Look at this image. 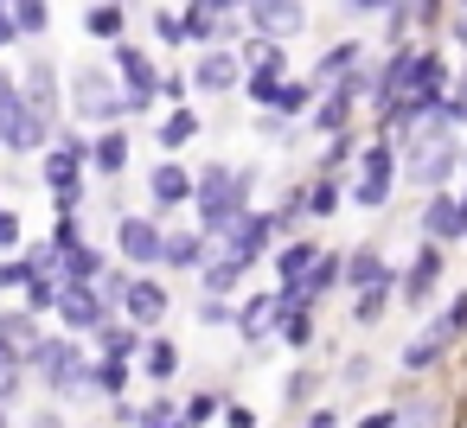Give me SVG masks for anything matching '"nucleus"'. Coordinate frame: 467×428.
Returning <instances> with one entry per match:
<instances>
[{"instance_id":"obj_1","label":"nucleus","mask_w":467,"mask_h":428,"mask_svg":"<svg viewBox=\"0 0 467 428\" xmlns=\"http://www.w3.org/2000/svg\"><path fill=\"white\" fill-rule=\"evenodd\" d=\"M461 167V154H454V122H416L410 135H403V179H416V186H448V173Z\"/></svg>"},{"instance_id":"obj_2","label":"nucleus","mask_w":467,"mask_h":428,"mask_svg":"<svg viewBox=\"0 0 467 428\" xmlns=\"http://www.w3.org/2000/svg\"><path fill=\"white\" fill-rule=\"evenodd\" d=\"M199 218H205V237H224L237 218H244V199H250V173H231V167H205L199 173Z\"/></svg>"},{"instance_id":"obj_3","label":"nucleus","mask_w":467,"mask_h":428,"mask_svg":"<svg viewBox=\"0 0 467 428\" xmlns=\"http://www.w3.org/2000/svg\"><path fill=\"white\" fill-rule=\"evenodd\" d=\"M71 109H78V122H122V109H135V103H129V90H116L109 71H78Z\"/></svg>"},{"instance_id":"obj_4","label":"nucleus","mask_w":467,"mask_h":428,"mask_svg":"<svg viewBox=\"0 0 467 428\" xmlns=\"http://www.w3.org/2000/svg\"><path fill=\"white\" fill-rule=\"evenodd\" d=\"M0 148H14V154L46 148V122L26 103V90H14V84H0Z\"/></svg>"},{"instance_id":"obj_5","label":"nucleus","mask_w":467,"mask_h":428,"mask_svg":"<svg viewBox=\"0 0 467 428\" xmlns=\"http://www.w3.org/2000/svg\"><path fill=\"white\" fill-rule=\"evenodd\" d=\"M33 371H39L52 390H90V364L78 358L71 339H46V345L33 352Z\"/></svg>"},{"instance_id":"obj_6","label":"nucleus","mask_w":467,"mask_h":428,"mask_svg":"<svg viewBox=\"0 0 467 428\" xmlns=\"http://www.w3.org/2000/svg\"><path fill=\"white\" fill-rule=\"evenodd\" d=\"M244 7H250L256 39H288V33L307 26V7H301V0H244Z\"/></svg>"},{"instance_id":"obj_7","label":"nucleus","mask_w":467,"mask_h":428,"mask_svg":"<svg viewBox=\"0 0 467 428\" xmlns=\"http://www.w3.org/2000/svg\"><path fill=\"white\" fill-rule=\"evenodd\" d=\"M58 320H65L71 332H103V326H109V307H103L97 288H65V294H58Z\"/></svg>"},{"instance_id":"obj_8","label":"nucleus","mask_w":467,"mask_h":428,"mask_svg":"<svg viewBox=\"0 0 467 428\" xmlns=\"http://www.w3.org/2000/svg\"><path fill=\"white\" fill-rule=\"evenodd\" d=\"M116 243H122V256H129L135 269H148V262L167 256V237H161V224H148V218H122Z\"/></svg>"},{"instance_id":"obj_9","label":"nucleus","mask_w":467,"mask_h":428,"mask_svg":"<svg viewBox=\"0 0 467 428\" xmlns=\"http://www.w3.org/2000/svg\"><path fill=\"white\" fill-rule=\"evenodd\" d=\"M269 237H275V218L244 211V218L224 230V256H244V262H250V256H263V243H269Z\"/></svg>"},{"instance_id":"obj_10","label":"nucleus","mask_w":467,"mask_h":428,"mask_svg":"<svg viewBox=\"0 0 467 428\" xmlns=\"http://www.w3.org/2000/svg\"><path fill=\"white\" fill-rule=\"evenodd\" d=\"M116 71H122V90H129V103H135V109H141V103H148V97L161 90L154 65H148V58H141L135 46H122V52H116Z\"/></svg>"},{"instance_id":"obj_11","label":"nucleus","mask_w":467,"mask_h":428,"mask_svg":"<svg viewBox=\"0 0 467 428\" xmlns=\"http://www.w3.org/2000/svg\"><path fill=\"white\" fill-rule=\"evenodd\" d=\"M46 339L33 332V313H0V352H7V364L14 358H26L33 364V352H39Z\"/></svg>"},{"instance_id":"obj_12","label":"nucleus","mask_w":467,"mask_h":428,"mask_svg":"<svg viewBox=\"0 0 467 428\" xmlns=\"http://www.w3.org/2000/svg\"><path fill=\"white\" fill-rule=\"evenodd\" d=\"M122 307H129V320H135V326H154V320L167 313V288H161V281H129Z\"/></svg>"},{"instance_id":"obj_13","label":"nucleus","mask_w":467,"mask_h":428,"mask_svg":"<svg viewBox=\"0 0 467 428\" xmlns=\"http://www.w3.org/2000/svg\"><path fill=\"white\" fill-rule=\"evenodd\" d=\"M58 269H65V281H71V288H97V281H103V250L78 243V250H65V256H58Z\"/></svg>"},{"instance_id":"obj_14","label":"nucleus","mask_w":467,"mask_h":428,"mask_svg":"<svg viewBox=\"0 0 467 428\" xmlns=\"http://www.w3.org/2000/svg\"><path fill=\"white\" fill-rule=\"evenodd\" d=\"M422 224H429V237H435V243H454V237H467V205H454V199L441 192V199L429 205V218H422Z\"/></svg>"},{"instance_id":"obj_15","label":"nucleus","mask_w":467,"mask_h":428,"mask_svg":"<svg viewBox=\"0 0 467 428\" xmlns=\"http://www.w3.org/2000/svg\"><path fill=\"white\" fill-rule=\"evenodd\" d=\"M46 186H52L65 205L78 199V148H52V154H46Z\"/></svg>"},{"instance_id":"obj_16","label":"nucleus","mask_w":467,"mask_h":428,"mask_svg":"<svg viewBox=\"0 0 467 428\" xmlns=\"http://www.w3.org/2000/svg\"><path fill=\"white\" fill-rule=\"evenodd\" d=\"M244 269H250L244 256H218V262H205V269H199V281H205V301H224V294L244 281Z\"/></svg>"},{"instance_id":"obj_17","label":"nucleus","mask_w":467,"mask_h":428,"mask_svg":"<svg viewBox=\"0 0 467 428\" xmlns=\"http://www.w3.org/2000/svg\"><path fill=\"white\" fill-rule=\"evenodd\" d=\"M237 71H244V65H237L231 52H205V58H199V71H192V84H199V90H231V84H237Z\"/></svg>"},{"instance_id":"obj_18","label":"nucleus","mask_w":467,"mask_h":428,"mask_svg":"<svg viewBox=\"0 0 467 428\" xmlns=\"http://www.w3.org/2000/svg\"><path fill=\"white\" fill-rule=\"evenodd\" d=\"M26 103L39 109L46 128L58 122V90H52V71H46V65H26Z\"/></svg>"},{"instance_id":"obj_19","label":"nucleus","mask_w":467,"mask_h":428,"mask_svg":"<svg viewBox=\"0 0 467 428\" xmlns=\"http://www.w3.org/2000/svg\"><path fill=\"white\" fill-rule=\"evenodd\" d=\"M275 320H282V345L301 352V345L314 339V313H307V301H301V307H295V301H275Z\"/></svg>"},{"instance_id":"obj_20","label":"nucleus","mask_w":467,"mask_h":428,"mask_svg":"<svg viewBox=\"0 0 467 428\" xmlns=\"http://www.w3.org/2000/svg\"><path fill=\"white\" fill-rule=\"evenodd\" d=\"M148 186H154V199H161V205L192 199V173H186V167H173V160H167V167H154V179H148Z\"/></svg>"},{"instance_id":"obj_21","label":"nucleus","mask_w":467,"mask_h":428,"mask_svg":"<svg viewBox=\"0 0 467 428\" xmlns=\"http://www.w3.org/2000/svg\"><path fill=\"white\" fill-rule=\"evenodd\" d=\"M346 281H352V288H384L390 275H384L378 250H358V256H346Z\"/></svg>"},{"instance_id":"obj_22","label":"nucleus","mask_w":467,"mask_h":428,"mask_svg":"<svg viewBox=\"0 0 467 428\" xmlns=\"http://www.w3.org/2000/svg\"><path fill=\"white\" fill-rule=\"evenodd\" d=\"M435 275H441V256H435V250H422V256H416V269H410V281H403V301H429Z\"/></svg>"},{"instance_id":"obj_23","label":"nucleus","mask_w":467,"mask_h":428,"mask_svg":"<svg viewBox=\"0 0 467 428\" xmlns=\"http://www.w3.org/2000/svg\"><path fill=\"white\" fill-rule=\"evenodd\" d=\"M461 332H467V294H454V301L441 307V320L429 326V339H435V345H454Z\"/></svg>"},{"instance_id":"obj_24","label":"nucleus","mask_w":467,"mask_h":428,"mask_svg":"<svg viewBox=\"0 0 467 428\" xmlns=\"http://www.w3.org/2000/svg\"><path fill=\"white\" fill-rule=\"evenodd\" d=\"M180 39H192V46H205V39H218V14L205 7V0H199V7H192V14H180Z\"/></svg>"},{"instance_id":"obj_25","label":"nucleus","mask_w":467,"mask_h":428,"mask_svg":"<svg viewBox=\"0 0 467 428\" xmlns=\"http://www.w3.org/2000/svg\"><path fill=\"white\" fill-rule=\"evenodd\" d=\"M90 390H103V396H122V390H129V364H122V358H103V364H90Z\"/></svg>"},{"instance_id":"obj_26","label":"nucleus","mask_w":467,"mask_h":428,"mask_svg":"<svg viewBox=\"0 0 467 428\" xmlns=\"http://www.w3.org/2000/svg\"><path fill=\"white\" fill-rule=\"evenodd\" d=\"M192 135H199V116H192V109H173V116L161 122V141H167V148H186Z\"/></svg>"},{"instance_id":"obj_27","label":"nucleus","mask_w":467,"mask_h":428,"mask_svg":"<svg viewBox=\"0 0 467 428\" xmlns=\"http://www.w3.org/2000/svg\"><path fill=\"white\" fill-rule=\"evenodd\" d=\"M58 294H65V288H58L52 275H26V313H46V307H58Z\"/></svg>"},{"instance_id":"obj_28","label":"nucleus","mask_w":467,"mask_h":428,"mask_svg":"<svg viewBox=\"0 0 467 428\" xmlns=\"http://www.w3.org/2000/svg\"><path fill=\"white\" fill-rule=\"evenodd\" d=\"M14 26L20 33H46L52 26V7H46V0H14Z\"/></svg>"},{"instance_id":"obj_29","label":"nucleus","mask_w":467,"mask_h":428,"mask_svg":"<svg viewBox=\"0 0 467 428\" xmlns=\"http://www.w3.org/2000/svg\"><path fill=\"white\" fill-rule=\"evenodd\" d=\"M122 167H129V141L122 135H103L97 141V173H122Z\"/></svg>"},{"instance_id":"obj_30","label":"nucleus","mask_w":467,"mask_h":428,"mask_svg":"<svg viewBox=\"0 0 467 428\" xmlns=\"http://www.w3.org/2000/svg\"><path fill=\"white\" fill-rule=\"evenodd\" d=\"M84 26H90V39H116L122 33V7H90Z\"/></svg>"},{"instance_id":"obj_31","label":"nucleus","mask_w":467,"mask_h":428,"mask_svg":"<svg viewBox=\"0 0 467 428\" xmlns=\"http://www.w3.org/2000/svg\"><path fill=\"white\" fill-rule=\"evenodd\" d=\"M244 65H250V71H282L275 39H250V46H244Z\"/></svg>"},{"instance_id":"obj_32","label":"nucleus","mask_w":467,"mask_h":428,"mask_svg":"<svg viewBox=\"0 0 467 428\" xmlns=\"http://www.w3.org/2000/svg\"><path fill=\"white\" fill-rule=\"evenodd\" d=\"M199 256H205V237H167V262L173 269H192Z\"/></svg>"},{"instance_id":"obj_33","label":"nucleus","mask_w":467,"mask_h":428,"mask_svg":"<svg viewBox=\"0 0 467 428\" xmlns=\"http://www.w3.org/2000/svg\"><path fill=\"white\" fill-rule=\"evenodd\" d=\"M269 313H275V301H250V307L237 313V332H244V339L256 345V339H263V320H269Z\"/></svg>"},{"instance_id":"obj_34","label":"nucleus","mask_w":467,"mask_h":428,"mask_svg":"<svg viewBox=\"0 0 467 428\" xmlns=\"http://www.w3.org/2000/svg\"><path fill=\"white\" fill-rule=\"evenodd\" d=\"M339 275H346V262H339V256H320V262H314V275H307V294H327Z\"/></svg>"},{"instance_id":"obj_35","label":"nucleus","mask_w":467,"mask_h":428,"mask_svg":"<svg viewBox=\"0 0 467 428\" xmlns=\"http://www.w3.org/2000/svg\"><path fill=\"white\" fill-rule=\"evenodd\" d=\"M173 364H180V352L167 339H148V377H173Z\"/></svg>"},{"instance_id":"obj_36","label":"nucleus","mask_w":467,"mask_h":428,"mask_svg":"<svg viewBox=\"0 0 467 428\" xmlns=\"http://www.w3.org/2000/svg\"><path fill=\"white\" fill-rule=\"evenodd\" d=\"M141 428H186V415H180L173 403H148V409H141Z\"/></svg>"},{"instance_id":"obj_37","label":"nucleus","mask_w":467,"mask_h":428,"mask_svg":"<svg viewBox=\"0 0 467 428\" xmlns=\"http://www.w3.org/2000/svg\"><path fill=\"white\" fill-rule=\"evenodd\" d=\"M358 58V46H333L327 52V65H320V77H333V84H346V65Z\"/></svg>"},{"instance_id":"obj_38","label":"nucleus","mask_w":467,"mask_h":428,"mask_svg":"<svg viewBox=\"0 0 467 428\" xmlns=\"http://www.w3.org/2000/svg\"><path fill=\"white\" fill-rule=\"evenodd\" d=\"M307 109V84H282V97H275V116H301Z\"/></svg>"},{"instance_id":"obj_39","label":"nucleus","mask_w":467,"mask_h":428,"mask_svg":"<svg viewBox=\"0 0 467 428\" xmlns=\"http://www.w3.org/2000/svg\"><path fill=\"white\" fill-rule=\"evenodd\" d=\"M135 352V332H122V326H103V358H129Z\"/></svg>"},{"instance_id":"obj_40","label":"nucleus","mask_w":467,"mask_h":428,"mask_svg":"<svg viewBox=\"0 0 467 428\" xmlns=\"http://www.w3.org/2000/svg\"><path fill=\"white\" fill-rule=\"evenodd\" d=\"M250 97H256V103H275V97H282L275 71H250Z\"/></svg>"},{"instance_id":"obj_41","label":"nucleus","mask_w":467,"mask_h":428,"mask_svg":"<svg viewBox=\"0 0 467 428\" xmlns=\"http://www.w3.org/2000/svg\"><path fill=\"white\" fill-rule=\"evenodd\" d=\"M384 192H390V179H378V173H365L352 199H358V205H384Z\"/></svg>"},{"instance_id":"obj_42","label":"nucleus","mask_w":467,"mask_h":428,"mask_svg":"<svg viewBox=\"0 0 467 428\" xmlns=\"http://www.w3.org/2000/svg\"><path fill=\"white\" fill-rule=\"evenodd\" d=\"M435 352H441V345H435V339L422 332V339H416V345L403 352V364H410V371H422V364H435Z\"/></svg>"},{"instance_id":"obj_43","label":"nucleus","mask_w":467,"mask_h":428,"mask_svg":"<svg viewBox=\"0 0 467 428\" xmlns=\"http://www.w3.org/2000/svg\"><path fill=\"white\" fill-rule=\"evenodd\" d=\"M314 390H320V377H314V371L288 377V403H295V409H301V403H314Z\"/></svg>"},{"instance_id":"obj_44","label":"nucleus","mask_w":467,"mask_h":428,"mask_svg":"<svg viewBox=\"0 0 467 428\" xmlns=\"http://www.w3.org/2000/svg\"><path fill=\"white\" fill-rule=\"evenodd\" d=\"M390 288V281H384ZM384 288H358V320H378L384 313Z\"/></svg>"},{"instance_id":"obj_45","label":"nucleus","mask_w":467,"mask_h":428,"mask_svg":"<svg viewBox=\"0 0 467 428\" xmlns=\"http://www.w3.org/2000/svg\"><path fill=\"white\" fill-rule=\"evenodd\" d=\"M180 415H186V428H199L205 415H218V396H192V403H186Z\"/></svg>"},{"instance_id":"obj_46","label":"nucleus","mask_w":467,"mask_h":428,"mask_svg":"<svg viewBox=\"0 0 467 428\" xmlns=\"http://www.w3.org/2000/svg\"><path fill=\"white\" fill-rule=\"evenodd\" d=\"M435 422V409L429 403H410V409H397V428H429Z\"/></svg>"},{"instance_id":"obj_47","label":"nucleus","mask_w":467,"mask_h":428,"mask_svg":"<svg viewBox=\"0 0 467 428\" xmlns=\"http://www.w3.org/2000/svg\"><path fill=\"white\" fill-rule=\"evenodd\" d=\"M339 377H346V383H371V358H365V352H358V358H346V371H339Z\"/></svg>"},{"instance_id":"obj_48","label":"nucleus","mask_w":467,"mask_h":428,"mask_svg":"<svg viewBox=\"0 0 467 428\" xmlns=\"http://www.w3.org/2000/svg\"><path fill=\"white\" fill-rule=\"evenodd\" d=\"M26 275H33L26 262H0V288H26Z\"/></svg>"},{"instance_id":"obj_49","label":"nucleus","mask_w":467,"mask_h":428,"mask_svg":"<svg viewBox=\"0 0 467 428\" xmlns=\"http://www.w3.org/2000/svg\"><path fill=\"white\" fill-rule=\"evenodd\" d=\"M365 173H378V179H390V148H371V154H365Z\"/></svg>"},{"instance_id":"obj_50","label":"nucleus","mask_w":467,"mask_h":428,"mask_svg":"<svg viewBox=\"0 0 467 428\" xmlns=\"http://www.w3.org/2000/svg\"><path fill=\"white\" fill-rule=\"evenodd\" d=\"M333 199H339V192H333V186H314V192H307V211H314V218H320V211H333Z\"/></svg>"},{"instance_id":"obj_51","label":"nucleus","mask_w":467,"mask_h":428,"mask_svg":"<svg viewBox=\"0 0 467 428\" xmlns=\"http://www.w3.org/2000/svg\"><path fill=\"white\" fill-rule=\"evenodd\" d=\"M20 243V218L14 211H0V250H14Z\"/></svg>"},{"instance_id":"obj_52","label":"nucleus","mask_w":467,"mask_h":428,"mask_svg":"<svg viewBox=\"0 0 467 428\" xmlns=\"http://www.w3.org/2000/svg\"><path fill=\"white\" fill-rule=\"evenodd\" d=\"M14 39H20V26H14V7L0 0V46H14Z\"/></svg>"},{"instance_id":"obj_53","label":"nucleus","mask_w":467,"mask_h":428,"mask_svg":"<svg viewBox=\"0 0 467 428\" xmlns=\"http://www.w3.org/2000/svg\"><path fill=\"white\" fill-rule=\"evenodd\" d=\"M26 428H65V415H58V409H33Z\"/></svg>"},{"instance_id":"obj_54","label":"nucleus","mask_w":467,"mask_h":428,"mask_svg":"<svg viewBox=\"0 0 467 428\" xmlns=\"http://www.w3.org/2000/svg\"><path fill=\"white\" fill-rule=\"evenodd\" d=\"M358 428H397V415H390V409H384V415H365V422H358Z\"/></svg>"},{"instance_id":"obj_55","label":"nucleus","mask_w":467,"mask_h":428,"mask_svg":"<svg viewBox=\"0 0 467 428\" xmlns=\"http://www.w3.org/2000/svg\"><path fill=\"white\" fill-rule=\"evenodd\" d=\"M307 428H339V422H333V415L320 409V415H307Z\"/></svg>"},{"instance_id":"obj_56","label":"nucleus","mask_w":467,"mask_h":428,"mask_svg":"<svg viewBox=\"0 0 467 428\" xmlns=\"http://www.w3.org/2000/svg\"><path fill=\"white\" fill-rule=\"evenodd\" d=\"M346 7H378V0H346Z\"/></svg>"},{"instance_id":"obj_57","label":"nucleus","mask_w":467,"mask_h":428,"mask_svg":"<svg viewBox=\"0 0 467 428\" xmlns=\"http://www.w3.org/2000/svg\"><path fill=\"white\" fill-rule=\"evenodd\" d=\"M0 428H7V403H0Z\"/></svg>"}]
</instances>
